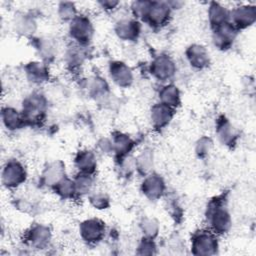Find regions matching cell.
Listing matches in <instances>:
<instances>
[{
  "mask_svg": "<svg viewBox=\"0 0 256 256\" xmlns=\"http://www.w3.org/2000/svg\"><path fill=\"white\" fill-rule=\"evenodd\" d=\"M48 110V101L44 94L34 91L22 101L21 114L25 124L36 125L42 122Z\"/></svg>",
  "mask_w": 256,
  "mask_h": 256,
  "instance_id": "6da1fadb",
  "label": "cell"
},
{
  "mask_svg": "<svg viewBox=\"0 0 256 256\" xmlns=\"http://www.w3.org/2000/svg\"><path fill=\"white\" fill-rule=\"evenodd\" d=\"M206 219L210 230L216 235L227 234L232 227V218L221 200H212L206 209Z\"/></svg>",
  "mask_w": 256,
  "mask_h": 256,
  "instance_id": "7a4b0ae2",
  "label": "cell"
},
{
  "mask_svg": "<svg viewBox=\"0 0 256 256\" xmlns=\"http://www.w3.org/2000/svg\"><path fill=\"white\" fill-rule=\"evenodd\" d=\"M191 253L196 256H212L218 253V235L209 230H198L191 237Z\"/></svg>",
  "mask_w": 256,
  "mask_h": 256,
  "instance_id": "3957f363",
  "label": "cell"
},
{
  "mask_svg": "<svg viewBox=\"0 0 256 256\" xmlns=\"http://www.w3.org/2000/svg\"><path fill=\"white\" fill-rule=\"evenodd\" d=\"M27 176V170L22 162L17 159H9L2 167L1 182L5 188L13 190L23 185Z\"/></svg>",
  "mask_w": 256,
  "mask_h": 256,
  "instance_id": "277c9868",
  "label": "cell"
},
{
  "mask_svg": "<svg viewBox=\"0 0 256 256\" xmlns=\"http://www.w3.org/2000/svg\"><path fill=\"white\" fill-rule=\"evenodd\" d=\"M70 38L79 46L88 45L94 36V26L90 18L83 14H78L68 25Z\"/></svg>",
  "mask_w": 256,
  "mask_h": 256,
  "instance_id": "5b68a950",
  "label": "cell"
},
{
  "mask_svg": "<svg viewBox=\"0 0 256 256\" xmlns=\"http://www.w3.org/2000/svg\"><path fill=\"white\" fill-rule=\"evenodd\" d=\"M177 66L175 61L167 54H159L155 56L149 66L151 76L162 83L170 81L176 74Z\"/></svg>",
  "mask_w": 256,
  "mask_h": 256,
  "instance_id": "8992f818",
  "label": "cell"
},
{
  "mask_svg": "<svg viewBox=\"0 0 256 256\" xmlns=\"http://www.w3.org/2000/svg\"><path fill=\"white\" fill-rule=\"evenodd\" d=\"M106 233L105 223L99 218L85 219L79 224L80 238L88 245H95L101 242Z\"/></svg>",
  "mask_w": 256,
  "mask_h": 256,
  "instance_id": "52a82bcc",
  "label": "cell"
},
{
  "mask_svg": "<svg viewBox=\"0 0 256 256\" xmlns=\"http://www.w3.org/2000/svg\"><path fill=\"white\" fill-rule=\"evenodd\" d=\"M52 239V231L48 225L42 223L32 224L25 232L24 240L27 245L34 249H45Z\"/></svg>",
  "mask_w": 256,
  "mask_h": 256,
  "instance_id": "ba28073f",
  "label": "cell"
},
{
  "mask_svg": "<svg viewBox=\"0 0 256 256\" xmlns=\"http://www.w3.org/2000/svg\"><path fill=\"white\" fill-rule=\"evenodd\" d=\"M140 190L148 200L156 201L164 196L166 192V183L161 175L151 172L144 176L140 185Z\"/></svg>",
  "mask_w": 256,
  "mask_h": 256,
  "instance_id": "9c48e42d",
  "label": "cell"
},
{
  "mask_svg": "<svg viewBox=\"0 0 256 256\" xmlns=\"http://www.w3.org/2000/svg\"><path fill=\"white\" fill-rule=\"evenodd\" d=\"M256 21V6L244 4L230 10L229 22L239 31L251 27Z\"/></svg>",
  "mask_w": 256,
  "mask_h": 256,
  "instance_id": "30bf717a",
  "label": "cell"
},
{
  "mask_svg": "<svg viewBox=\"0 0 256 256\" xmlns=\"http://www.w3.org/2000/svg\"><path fill=\"white\" fill-rule=\"evenodd\" d=\"M171 12L167 1H152L144 22L153 28H162L169 22Z\"/></svg>",
  "mask_w": 256,
  "mask_h": 256,
  "instance_id": "8fae6325",
  "label": "cell"
},
{
  "mask_svg": "<svg viewBox=\"0 0 256 256\" xmlns=\"http://www.w3.org/2000/svg\"><path fill=\"white\" fill-rule=\"evenodd\" d=\"M108 74L112 82L120 88H129L134 82L132 69L120 60H114L109 63Z\"/></svg>",
  "mask_w": 256,
  "mask_h": 256,
  "instance_id": "7c38bea8",
  "label": "cell"
},
{
  "mask_svg": "<svg viewBox=\"0 0 256 256\" xmlns=\"http://www.w3.org/2000/svg\"><path fill=\"white\" fill-rule=\"evenodd\" d=\"M212 30V42L217 49L226 51L233 46L238 30L230 22L217 26Z\"/></svg>",
  "mask_w": 256,
  "mask_h": 256,
  "instance_id": "4fadbf2b",
  "label": "cell"
},
{
  "mask_svg": "<svg viewBox=\"0 0 256 256\" xmlns=\"http://www.w3.org/2000/svg\"><path fill=\"white\" fill-rule=\"evenodd\" d=\"M114 31L120 40L134 42L141 34V24L135 18H123L116 22Z\"/></svg>",
  "mask_w": 256,
  "mask_h": 256,
  "instance_id": "5bb4252c",
  "label": "cell"
},
{
  "mask_svg": "<svg viewBox=\"0 0 256 256\" xmlns=\"http://www.w3.org/2000/svg\"><path fill=\"white\" fill-rule=\"evenodd\" d=\"M185 57L190 66L196 70H204L210 65V54L202 44H190L185 50Z\"/></svg>",
  "mask_w": 256,
  "mask_h": 256,
  "instance_id": "9a60e30c",
  "label": "cell"
},
{
  "mask_svg": "<svg viewBox=\"0 0 256 256\" xmlns=\"http://www.w3.org/2000/svg\"><path fill=\"white\" fill-rule=\"evenodd\" d=\"M216 135L219 142L226 147H233L239 138V133L234 125L225 117L220 116L216 122Z\"/></svg>",
  "mask_w": 256,
  "mask_h": 256,
  "instance_id": "2e32d148",
  "label": "cell"
},
{
  "mask_svg": "<svg viewBox=\"0 0 256 256\" xmlns=\"http://www.w3.org/2000/svg\"><path fill=\"white\" fill-rule=\"evenodd\" d=\"M175 114V109L162 104L160 102L152 105L150 108V121L155 130L166 128L172 121Z\"/></svg>",
  "mask_w": 256,
  "mask_h": 256,
  "instance_id": "e0dca14e",
  "label": "cell"
},
{
  "mask_svg": "<svg viewBox=\"0 0 256 256\" xmlns=\"http://www.w3.org/2000/svg\"><path fill=\"white\" fill-rule=\"evenodd\" d=\"M66 176L65 164L61 160H55L48 163L40 176L41 183L49 188H52Z\"/></svg>",
  "mask_w": 256,
  "mask_h": 256,
  "instance_id": "ac0fdd59",
  "label": "cell"
},
{
  "mask_svg": "<svg viewBox=\"0 0 256 256\" xmlns=\"http://www.w3.org/2000/svg\"><path fill=\"white\" fill-rule=\"evenodd\" d=\"M27 80L35 85L46 83L50 78L49 68L43 61H30L24 66Z\"/></svg>",
  "mask_w": 256,
  "mask_h": 256,
  "instance_id": "d6986e66",
  "label": "cell"
},
{
  "mask_svg": "<svg viewBox=\"0 0 256 256\" xmlns=\"http://www.w3.org/2000/svg\"><path fill=\"white\" fill-rule=\"evenodd\" d=\"M83 88L86 94L94 100H102L109 94V85L107 81L97 75L85 79Z\"/></svg>",
  "mask_w": 256,
  "mask_h": 256,
  "instance_id": "ffe728a7",
  "label": "cell"
},
{
  "mask_svg": "<svg viewBox=\"0 0 256 256\" xmlns=\"http://www.w3.org/2000/svg\"><path fill=\"white\" fill-rule=\"evenodd\" d=\"M111 141L113 146V154L120 159L130 154L135 146V141L126 133L115 131L111 134Z\"/></svg>",
  "mask_w": 256,
  "mask_h": 256,
  "instance_id": "44dd1931",
  "label": "cell"
},
{
  "mask_svg": "<svg viewBox=\"0 0 256 256\" xmlns=\"http://www.w3.org/2000/svg\"><path fill=\"white\" fill-rule=\"evenodd\" d=\"M73 161L78 172L94 174L97 169V156L92 150L83 149L78 151Z\"/></svg>",
  "mask_w": 256,
  "mask_h": 256,
  "instance_id": "7402d4cb",
  "label": "cell"
},
{
  "mask_svg": "<svg viewBox=\"0 0 256 256\" xmlns=\"http://www.w3.org/2000/svg\"><path fill=\"white\" fill-rule=\"evenodd\" d=\"M13 28L17 34L30 37L37 30V21L29 13H20L14 17Z\"/></svg>",
  "mask_w": 256,
  "mask_h": 256,
  "instance_id": "603a6c76",
  "label": "cell"
},
{
  "mask_svg": "<svg viewBox=\"0 0 256 256\" xmlns=\"http://www.w3.org/2000/svg\"><path fill=\"white\" fill-rule=\"evenodd\" d=\"M2 124L8 131H17L25 124L21 111L11 106H4L1 110Z\"/></svg>",
  "mask_w": 256,
  "mask_h": 256,
  "instance_id": "cb8c5ba5",
  "label": "cell"
},
{
  "mask_svg": "<svg viewBox=\"0 0 256 256\" xmlns=\"http://www.w3.org/2000/svg\"><path fill=\"white\" fill-rule=\"evenodd\" d=\"M159 102L173 109L181 104V93L179 88L173 83H165L158 91Z\"/></svg>",
  "mask_w": 256,
  "mask_h": 256,
  "instance_id": "d4e9b609",
  "label": "cell"
},
{
  "mask_svg": "<svg viewBox=\"0 0 256 256\" xmlns=\"http://www.w3.org/2000/svg\"><path fill=\"white\" fill-rule=\"evenodd\" d=\"M208 21L213 28L229 22L230 9L219 2H210L207 10Z\"/></svg>",
  "mask_w": 256,
  "mask_h": 256,
  "instance_id": "484cf974",
  "label": "cell"
},
{
  "mask_svg": "<svg viewBox=\"0 0 256 256\" xmlns=\"http://www.w3.org/2000/svg\"><path fill=\"white\" fill-rule=\"evenodd\" d=\"M135 164H136V171L143 176L153 172V167H154L153 150L148 147L141 150L139 154L135 157Z\"/></svg>",
  "mask_w": 256,
  "mask_h": 256,
  "instance_id": "4316f807",
  "label": "cell"
},
{
  "mask_svg": "<svg viewBox=\"0 0 256 256\" xmlns=\"http://www.w3.org/2000/svg\"><path fill=\"white\" fill-rule=\"evenodd\" d=\"M64 56L65 64L67 68L71 71L78 70L84 64L86 59V55L82 49V46H79L77 44L75 46L69 47L66 50Z\"/></svg>",
  "mask_w": 256,
  "mask_h": 256,
  "instance_id": "83f0119b",
  "label": "cell"
},
{
  "mask_svg": "<svg viewBox=\"0 0 256 256\" xmlns=\"http://www.w3.org/2000/svg\"><path fill=\"white\" fill-rule=\"evenodd\" d=\"M94 174L77 172L73 181L75 185V191L77 196H88L94 186Z\"/></svg>",
  "mask_w": 256,
  "mask_h": 256,
  "instance_id": "f1b7e54d",
  "label": "cell"
},
{
  "mask_svg": "<svg viewBox=\"0 0 256 256\" xmlns=\"http://www.w3.org/2000/svg\"><path fill=\"white\" fill-rule=\"evenodd\" d=\"M35 49L39 56L44 60L48 61L55 57L57 53V45L53 39L49 37H41L35 41Z\"/></svg>",
  "mask_w": 256,
  "mask_h": 256,
  "instance_id": "f546056e",
  "label": "cell"
},
{
  "mask_svg": "<svg viewBox=\"0 0 256 256\" xmlns=\"http://www.w3.org/2000/svg\"><path fill=\"white\" fill-rule=\"evenodd\" d=\"M53 191L62 200H71L75 196H77L74 181L68 176H65L61 181H59L53 187Z\"/></svg>",
  "mask_w": 256,
  "mask_h": 256,
  "instance_id": "4dcf8cb0",
  "label": "cell"
},
{
  "mask_svg": "<svg viewBox=\"0 0 256 256\" xmlns=\"http://www.w3.org/2000/svg\"><path fill=\"white\" fill-rule=\"evenodd\" d=\"M140 230L144 237L155 239L160 231V223L154 217H144L140 224Z\"/></svg>",
  "mask_w": 256,
  "mask_h": 256,
  "instance_id": "1f68e13d",
  "label": "cell"
},
{
  "mask_svg": "<svg viewBox=\"0 0 256 256\" xmlns=\"http://www.w3.org/2000/svg\"><path fill=\"white\" fill-rule=\"evenodd\" d=\"M57 15L62 21L70 23L78 15L75 3L70 1L59 2L57 6Z\"/></svg>",
  "mask_w": 256,
  "mask_h": 256,
  "instance_id": "d6a6232c",
  "label": "cell"
},
{
  "mask_svg": "<svg viewBox=\"0 0 256 256\" xmlns=\"http://www.w3.org/2000/svg\"><path fill=\"white\" fill-rule=\"evenodd\" d=\"M88 201L97 210H106L111 205L110 197L104 191H92L88 195Z\"/></svg>",
  "mask_w": 256,
  "mask_h": 256,
  "instance_id": "836d02e7",
  "label": "cell"
},
{
  "mask_svg": "<svg viewBox=\"0 0 256 256\" xmlns=\"http://www.w3.org/2000/svg\"><path fill=\"white\" fill-rule=\"evenodd\" d=\"M213 148V140L208 136H201L195 143L194 151L198 158L204 159L209 156Z\"/></svg>",
  "mask_w": 256,
  "mask_h": 256,
  "instance_id": "e575fe53",
  "label": "cell"
},
{
  "mask_svg": "<svg viewBox=\"0 0 256 256\" xmlns=\"http://www.w3.org/2000/svg\"><path fill=\"white\" fill-rule=\"evenodd\" d=\"M151 2L152 1H148V0L133 1L130 5V10H131V13H132L133 17L136 20L144 21L147 14H148L149 9H150Z\"/></svg>",
  "mask_w": 256,
  "mask_h": 256,
  "instance_id": "d590c367",
  "label": "cell"
},
{
  "mask_svg": "<svg viewBox=\"0 0 256 256\" xmlns=\"http://www.w3.org/2000/svg\"><path fill=\"white\" fill-rule=\"evenodd\" d=\"M136 254L138 255H155L157 254V245L154 239L142 237L137 244Z\"/></svg>",
  "mask_w": 256,
  "mask_h": 256,
  "instance_id": "8d00e7d4",
  "label": "cell"
},
{
  "mask_svg": "<svg viewBox=\"0 0 256 256\" xmlns=\"http://www.w3.org/2000/svg\"><path fill=\"white\" fill-rule=\"evenodd\" d=\"M118 165L120 173L124 176H130L136 171V164H135V158L131 157L130 155H127L125 157H122L118 159Z\"/></svg>",
  "mask_w": 256,
  "mask_h": 256,
  "instance_id": "74e56055",
  "label": "cell"
},
{
  "mask_svg": "<svg viewBox=\"0 0 256 256\" xmlns=\"http://www.w3.org/2000/svg\"><path fill=\"white\" fill-rule=\"evenodd\" d=\"M97 149L105 155H109L113 153V146H112V141L111 138L107 137H102L98 140L97 142Z\"/></svg>",
  "mask_w": 256,
  "mask_h": 256,
  "instance_id": "f35d334b",
  "label": "cell"
},
{
  "mask_svg": "<svg viewBox=\"0 0 256 256\" xmlns=\"http://www.w3.org/2000/svg\"><path fill=\"white\" fill-rule=\"evenodd\" d=\"M167 211L170 213V215L175 218L176 220L181 217L182 215V209H181V206L179 205V203L176 201V200H173V201H170L169 204L167 205Z\"/></svg>",
  "mask_w": 256,
  "mask_h": 256,
  "instance_id": "ab89813d",
  "label": "cell"
},
{
  "mask_svg": "<svg viewBox=\"0 0 256 256\" xmlns=\"http://www.w3.org/2000/svg\"><path fill=\"white\" fill-rule=\"evenodd\" d=\"M98 5L105 11H113L120 5V2L116 0H101L98 1Z\"/></svg>",
  "mask_w": 256,
  "mask_h": 256,
  "instance_id": "60d3db41",
  "label": "cell"
},
{
  "mask_svg": "<svg viewBox=\"0 0 256 256\" xmlns=\"http://www.w3.org/2000/svg\"><path fill=\"white\" fill-rule=\"evenodd\" d=\"M169 6L171 7L172 10H175V9H179L183 6V2L182 1H167Z\"/></svg>",
  "mask_w": 256,
  "mask_h": 256,
  "instance_id": "b9f144b4",
  "label": "cell"
}]
</instances>
